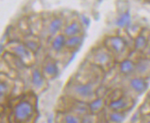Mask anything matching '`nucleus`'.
<instances>
[{
  "instance_id": "obj_11",
  "label": "nucleus",
  "mask_w": 150,
  "mask_h": 123,
  "mask_svg": "<svg viewBox=\"0 0 150 123\" xmlns=\"http://www.w3.org/2000/svg\"><path fill=\"white\" fill-rule=\"evenodd\" d=\"M136 69V63L130 59H124L120 63V71L124 75L134 73Z\"/></svg>"
},
{
  "instance_id": "obj_20",
  "label": "nucleus",
  "mask_w": 150,
  "mask_h": 123,
  "mask_svg": "<svg viewBox=\"0 0 150 123\" xmlns=\"http://www.w3.org/2000/svg\"><path fill=\"white\" fill-rule=\"evenodd\" d=\"M63 123H82V119L76 114L69 113L63 119Z\"/></svg>"
},
{
  "instance_id": "obj_8",
  "label": "nucleus",
  "mask_w": 150,
  "mask_h": 123,
  "mask_svg": "<svg viewBox=\"0 0 150 123\" xmlns=\"http://www.w3.org/2000/svg\"><path fill=\"white\" fill-rule=\"evenodd\" d=\"M83 33V26L79 21H72L64 28V33L67 38L81 35Z\"/></svg>"
},
{
  "instance_id": "obj_21",
  "label": "nucleus",
  "mask_w": 150,
  "mask_h": 123,
  "mask_svg": "<svg viewBox=\"0 0 150 123\" xmlns=\"http://www.w3.org/2000/svg\"><path fill=\"white\" fill-rule=\"evenodd\" d=\"M25 45L27 47L30 49L32 52H36L39 48V44L36 42V41H33V40H27L26 42L24 43Z\"/></svg>"
},
{
  "instance_id": "obj_24",
  "label": "nucleus",
  "mask_w": 150,
  "mask_h": 123,
  "mask_svg": "<svg viewBox=\"0 0 150 123\" xmlns=\"http://www.w3.org/2000/svg\"><path fill=\"white\" fill-rule=\"evenodd\" d=\"M146 55H147L148 57H150V44L148 45L147 48H146Z\"/></svg>"
},
{
  "instance_id": "obj_23",
  "label": "nucleus",
  "mask_w": 150,
  "mask_h": 123,
  "mask_svg": "<svg viewBox=\"0 0 150 123\" xmlns=\"http://www.w3.org/2000/svg\"><path fill=\"white\" fill-rule=\"evenodd\" d=\"M0 92H1V96H3L4 95H6L8 92V84L4 83V81H1V87H0Z\"/></svg>"
},
{
  "instance_id": "obj_1",
  "label": "nucleus",
  "mask_w": 150,
  "mask_h": 123,
  "mask_svg": "<svg viewBox=\"0 0 150 123\" xmlns=\"http://www.w3.org/2000/svg\"><path fill=\"white\" fill-rule=\"evenodd\" d=\"M34 112V107L29 101H21L13 108V119L17 123H25L30 120Z\"/></svg>"
},
{
  "instance_id": "obj_9",
  "label": "nucleus",
  "mask_w": 150,
  "mask_h": 123,
  "mask_svg": "<svg viewBox=\"0 0 150 123\" xmlns=\"http://www.w3.org/2000/svg\"><path fill=\"white\" fill-rule=\"evenodd\" d=\"M66 42L67 37L65 36V34H57L56 36H54V39L52 40L51 48L55 52L59 53L66 47Z\"/></svg>"
},
{
  "instance_id": "obj_15",
  "label": "nucleus",
  "mask_w": 150,
  "mask_h": 123,
  "mask_svg": "<svg viewBox=\"0 0 150 123\" xmlns=\"http://www.w3.org/2000/svg\"><path fill=\"white\" fill-rule=\"evenodd\" d=\"M104 107H105V101H104L103 98H100V97L95 98L93 100H91V102L89 104L90 113H92V114L98 113L104 108Z\"/></svg>"
},
{
  "instance_id": "obj_25",
  "label": "nucleus",
  "mask_w": 150,
  "mask_h": 123,
  "mask_svg": "<svg viewBox=\"0 0 150 123\" xmlns=\"http://www.w3.org/2000/svg\"><path fill=\"white\" fill-rule=\"evenodd\" d=\"M144 123H150V119H147V120H146Z\"/></svg>"
},
{
  "instance_id": "obj_5",
  "label": "nucleus",
  "mask_w": 150,
  "mask_h": 123,
  "mask_svg": "<svg viewBox=\"0 0 150 123\" xmlns=\"http://www.w3.org/2000/svg\"><path fill=\"white\" fill-rule=\"evenodd\" d=\"M129 85L131 89L137 95H142L144 93L148 87V81L144 78L143 76H138V77H134L130 80Z\"/></svg>"
},
{
  "instance_id": "obj_17",
  "label": "nucleus",
  "mask_w": 150,
  "mask_h": 123,
  "mask_svg": "<svg viewBox=\"0 0 150 123\" xmlns=\"http://www.w3.org/2000/svg\"><path fill=\"white\" fill-rule=\"evenodd\" d=\"M125 112L110 110L108 113V120L110 123H122L125 119Z\"/></svg>"
},
{
  "instance_id": "obj_10",
  "label": "nucleus",
  "mask_w": 150,
  "mask_h": 123,
  "mask_svg": "<svg viewBox=\"0 0 150 123\" xmlns=\"http://www.w3.org/2000/svg\"><path fill=\"white\" fill-rule=\"evenodd\" d=\"M32 83L33 87L35 88H41L45 84V75L43 71H41L39 69H34L32 71Z\"/></svg>"
},
{
  "instance_id": "obj_6",
  "label": "nucleus",
  "mask_w": 150,
  "mask_h": 123,
  "mask_svg": "<svg viewBox=\"0 0 150 123\" xmlns=\"http://www.w3.org/2000/svg\"><path fill=\"white\" fill-rule=\"evenodd\" d=\"M130 99L124 96H120L115 98L109 103V109L112 111H119V112H124L130 107Z\"/></svg>"
},
{
  "instance_id": "obj_12",
  "label": "nucleus",
  "mask_w": 150,
  "mask_h": 123,
  "mask_svg": "<svg viewBox=\"0 0 150 123\" xmlns=\"http://www.w3.org/2000/svg\"><path fill=\"white\" fill-rule=\"evenodd\" d=\"M94 58H95V62L97 65L100 66H106L108 64H109V61H110V56L105 50L96 51L94 55Z\"/></svg>"
},
{
  "instance_id": "obj_22",
  "label": "nucleus",
  "mask_w": 150,
  "mask_h": 123,
  "mask_svg": "<svg viewBox=\"0 0 150 123\" xmlns=\"http://www.w3.org/2000/svg\"><path fill=\"white\" fill-rule=\"evenodd\" d=\"M82 123H96V117L93 114H86L83 116V118L82 119Z\"/></svg>"
},
{
  "instance_id": "obj_13",
  "label": "nucleus",
  "mask_w": 150,
  "mask_h": 123,
  "mask_svg": "<svg viewBox=\"0 0 150 123\" xmlns=\"http://www.w3.org/2000/svg\"><path fill=\"white\" fill-rule=\"evenodd\" d=\"M147 46H148V39L146 38V36H145V35L142 33L138 34L135 37L134 42V47L135 51H138V52L145 51L146 50Z\"/></svg>"
},
{
  "instance_id": "obj_19",
  "label": "nucleus",
  "mask_w": 150,
  "mask_h": 123,
  "mask_svg": "<svg viewBox=\"0 0 150 123\" xmlns=\"http://www.w3.org/2000/svg\"><path fill=\"white\" fill-rule=\"evenodd\" d=\"M150 68V63L148 60L146 59H143L140 60L139 62L136 63V69L135 71H137V73H139L140 75L144 74L145 72H147Z\"/></svg>"
},
{
  "instance_id": "obj_16",
  "label": "nucleus",
  "mask_w": 150,
  "mask_h": 123,
  "mask_svg": "<svg viewBox=\"0 0 150 123\" xmlns=\"http://www.w3.org/2000/svg\"><path fill=\"white\" fill-rule=\"evenodd\" d=\"M63 27V21L59 18H56V19L52 20L48 25V33L52 36H56L57 33H59Z\"/></svg>"
},
{
  "instance_id": "obj_14",
  "label": "nucleus",
  "mask_w": 150,
  "mask_h": 123,
  "mask_svg": "<svg viewBox=\"0 0 150 123\" xmlns=\"http://www.w3.org/2000/svg\"><path fill=\"white\" fill-rule=\"evenodd\" d=\"M132 21V16L130 11H125V12L122 13L116 20V25L120 28H126L129 27Z\"/></svg>"
},
{
  "instance_id": "obj_2",
  "label": "nucleus",
  "mask_w": 150,
  "mask_h": 123,
  "mask_svg": "<svg viewBox=\"0 0 150 123\" xmlns=\"http://www.w3.org/2000/svg\"><path fill=\"white\" fill-rule=\"evenodd\" d=\"M72 93L77 98L81 99V101H85L94 96L95 90L91 83H79L73 85Z\"/></svg>"
},
{
  "instance_id": "obj_3",
  "label": "nucleus",
  "mask_w": 150,
  "mask_h": 123,
  "mask_svg": "<svg viewBox=\"0 0 150 123\" xmlns=\"http://www.w3.org/2000/svg\"><path fill=\"white\" fill-rule=\"evenodd\" d=\"M12 51L19 60L24 64L30 62L33 57V52L27 47L25 44H15L12 46Z\"/></svg>"
},
{
  "instance_id": "obj_7",
  "label": "nucleus",
  "mask_w": 150,
  "mask_h": 123,
  "mask_svg": "<svg viewBox=\"0 0 150 123\" xmlns=\"http://www.w3.org/2000/svg\"><path fill=\"white\" fill-rule=\"evenodd\" d=\"M42 71L45 75V77L53 79L59 73V67H57V64L56 63L55 60L51 59V58H47L44 62Z\"/></svg>"
},
{
  "instance_id": "obj_18",
  "label": "nucleus",
  "mask_w": 150,
  "mask_h": 123,
  "mask_svg": "<svg viewBox=\"0 0 150 123\" xmlns=\"http://www.w3.org/2000/svg\"><path fill=\"white\" fill-rule=\"evenodd\" d=\"M83 41V37L82 35H77V36H73V37H69L67 38V42H66V47L69 49H75L79 47V46L82 45Z\"/></svg>"
},
{
  "instance_id": "obj_4",
  "label": "nucleus",
  "mask_w": 150,
  "mask_h": 123,
  "mask_svg": "<svg viewBox=\"0 0 150 123\" xmlns=\"http://www.w3.org/2000/svg\"><path fill=\"white\" fill-rule=\"evenodd\" d=\"M108 48L115 55H120L126 49V43L120 36H111L108 39Z\"/></svg>"
}]
</instances>
